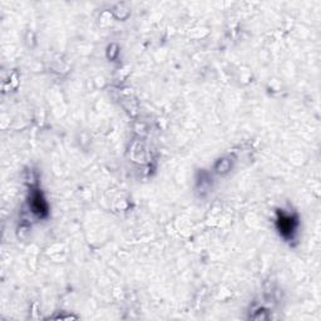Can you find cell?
I'll return each instance as SVG.
<instances>
[{
    "label": "cell",
    "mask_w": 321,
    "mask_h": 321,
    "mask_svg": "<svg viewBox=\"0 0 321 321\" xmlns=\"http://www.w3.org/2000/svg\"><path fill=\"white\" fill-rule=\"evenodd\" d=\"M278 227L284 237H291L296 228V220L291 216L280 215L278 220Z\"/></svg>",
    "instance_id": "cell-1"
},
{
    "label": "cell",
    "mask_w": 321,
    "mask_h": 321,
    "mask_svg": "<svg viewBox=\"0 0 321 321\" xmlns=\"http://www.w3.org/2000/svg\"><path fill=\"white\" fill-rule=\"evenodd\" d=\"M32 207L33 212L37 214L39 217H44L48 214V206H47V202L44 200L43 195L39 191H35L32 196Z\"/></svg>",
    "instance_id": "cell-2"
}]
</instances>
